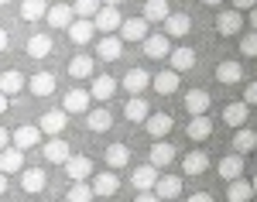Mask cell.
<instances>
[{
	"mask_svg": "<svg viewBox=\"0 0 257 202\" xmlns=\"http://www.w3.org/2000/svg\"><path fill=\"white\" fill-rule=\"evenodd\" d=\"M134 202H161L158 195H155V192H138V199Z\"/></svg>",
	"mask_w": 257,
	"mask_h": 202,
	"instance_id": "obj_49",
	"label": "cell"
},
{
	"mask_svg": "<svg viewBox=\"0 0 257 202\" xmlns=\"http://www.w3.org/2000/svg\"><path fill=\"white\" fill-rule=\"evenodd\" d=\"M123 117L131 123H144L148 117H151V110H148V103L141 100V96H131V100L123 103Z\"/></svg>",
	"mask_w": 257,
	"mask_h": 202,
	"instance_id": "obj_36",
	"label": "cell"
},
{
	"mask_svg": "<svg viewBox=\"0 0 257 202\" xmlns=\"http://www.w3.org/2000/svg\"><path fill=\"white\" fill-rule=\"evenodd\" d=\"M86 127H89L93 134H103V130H110V127H113V113H110L106 106H96V110H89V113H86Z\"/></svg>",
	"mask_w": 257,
	"mask_h": 202,
	"instance_id": "obj_21",
	"label": "cell"
},
{
	"mask_svg": "<svg viewBox=\"0 0 257 202\" xmlns=\"http://www.w3.org/2000/svg\"><path fill=\"white\" fill-rule=\"evenodd\" d=\"M240 28H243V14H240V11H219L216 14V31L219 35L233 38V35H240Z\"/></svg>",
	"mask_w": 257,
	"mask_h": 202,
	"instance_id": "obj_11",
	"label": "cell"
},
{
	"mask_svg": "<svg viewBox=\"0 0 257 202\" xmlns=\"http://www.w3.org/2000/svg\"><path fill=\"white\" fill-rule=\"evenodd\" d=\"M24 86H28V79L21 76L18 69H4V72H0V93H4L7 100H11V96H18Z\"/></svg>",
	"mask_w": 257,
	"mask_h": 202,
	"instance_id": "obj_15",
	"label": "cell"
},
{
	"mask_svg": "<svg viewBox=\"0 0 257 202\" xmlns=\"http://www.w3.org/2000/svg\"><path fill=\"white\" fill-rule=\"evenodd\" d=\"M93 35H96V24H93V21L76 18L72 24H69V41H72V45H89Z\"/></svg>",
	"mask_w": 257,
	"mask_h": 202,
	"instance_id": "obj_18",
	"label": "cell"
},
{
	"mask_svg": "<svg viewBox=\"0 0 257 202\" xmlns=\"http://www.w3.org/2000/svg\"><path fill=\"white\" fill-rule=\"evenodd\" d=\"M216 171H219V178H226V182H233V178H243V158H240V154L219 158Z\"/></svg>",
	"mask_w": 257,
	"mask_h": 202,
	"instance_id": "obj_32",
	"label": "cell"
},
{
	"mask_svg": "<svg viewBox=\"0 0 257 202\" xmlns=\"http://www.w3.org/2000/svg\"><path fill=\"white\" fill-rule=\"evenodd\" d=\"M72 11H76V18L93 21V18H96V11H99V0H76V4H72Z\"/></svg>",
	"mask_w": 257,
	"mask_h": 202,
	"instance_id": "obj_43",
	"label": "cell"
},
{
	"mask_svg": "<svg viewBox=\"0 0 257 202\" xmlns=\"http://www.w3.org/2000/svg\"><path fill=\"white\" fill-rule=\"evenodd\" d=\"M175 161V147L168 141H155V147H151V161L148 164H155V168H165V164H172Z\"/></svg>",
	"mask_w": 257,
	"mask_h": 202,
	"instance_id": "obj_37",
	"label": "cell"
},
{
	"mask_svg": "<svg viewBox=\"0 0 257 202\" xmlns=\"http://www.w3.org/2000/svg\"><path fill=\"white\" fill-rule=\"evenodd\" d=\"M233 151H237L240 158L250 154V151H257V130H250V127H237V134H233Z\"/></svg>",
	"mask_w": 257,
	"mask_h": 202,
	"instance_id": "obj_27",
	"label": "cell"
},
{
	"mask_svg": "<svg viewBox=\"0 0 257 202\" xmlns=\"http://www.w3.org/2000/svg\"><path fill=\"white\" fill-rule=\"evenodd\" d=\"M45 14H48V4L45 0H24L21 4V18L24 21H41Z\"/></svg>",
	"mask_w": 257,
	"mask_h": 202,
	"instance_id": "obj_41",
	"label": "cell"
},
{
	"mask_svg": "<svg viewBox=\"0 0 257 202\" xmlns=\"http://www.w3.org/2000/svg\"><path fill=\"white\" fill-rule=\"evenodd\" d=\"M168 14H172L168 0H144V21H148V24H158V21L165 24Z\"/></svg>",
	"mask_w": 257,
	"mask_h": 202,
	"instance_id": "obj_33",
	"label": "cell"
},
{
	"mask_svg": "<svg viewBox=\"0 0 257 202\" xmlns=\"http://www.w3.org/2000/svg\"><path fill=\"white\" fill-rule=\"evenodd\" d=\"M45 21H48V28L52 31H69V24L76 21V11H72V4H55V7H48V14H45Z\"/></svg>",
	"mask_w": 257,
	"mask_h": 202,
	"instance_id": "obj_4",
	"label": "cell"
},
{
	"mask_svg": "<svg viewBox=\"0 0 257 202\" xmlns=\"http://www.w3.org/2000/svg\"><path fill=\"white\" fill-rule=\"evenodd\" d=\"M93 24H96V31H103V35H117L120 24H123V14H120L117 7H99Z\"/></svg>",
	"mask_w": 257,
	"mask_h": 202,
	"instance_id": "obj_3",
	"label": "cell"
},
{
	"mask_svg": "<svg viewBox=\"0 0 257 202\" xmlns=\"http://www.w3.org/2000/svg\"><path fill=\"white\" fill-rule=\"evenodd\" d=\"M0 171H4V175H18V171H24V151H18V147L0 151Z\"/></svg>",
	"mask_w": 257,
	"mask_h": 202,
	"instance_id": "obj_25",
	"label": "cell"
},
{
	"mask_svg": "<svg viewBox=\"0 0 257 202\" xmlns=\"http://www.w3.org/2000/svg\"><path fill=\"white\" fill-rule=\"evenodd\" d=\"M223 123L243 127V123H247V103H230V106L223 110Z\"/></svg>",
	"mask_w": 257,
	"mask_h": 202,
	"instance_id": "obj_40",
	"label": "cell"
},
{
	"mask_svg": "<svg viewBox=\"0 0 257 202\" xmlns=\"http://www.w3.org/2000/svg\"><path fill=\"white\" fill-rule=\"evenodd\" d=\"M250 195H254V185L247 178H233L226 188V202H250Z\"/></svg>",
	"mask_w": 257,
	"mask_h": 202,
	"instance_id": "obj_38",
	"label": "cell"
},
{
	"mask_svg": "<svg viewBox=\"0 0 257 202\" xmlns=\"http://www.w3.org/2000/svg\"><path fill=\"white\" fill-rule=\"evenodd\" d=\"M202 4H206V7H219L223 0H202Z\"/></svg>",
	"mask_w": 257,
	"mask_h": 202,
	"instance_id": "obj_55",
	"label": "cell"
},
{
	"mask_svg": "<svg viewBox=\"0 0 257 202\" xmlns=\"http://www.w3.org/2000/svg\"><path fill=\"white\" fill-rule=\"evenodd\" d=\"M189 202H213V195H209V192H192Z\"/></svg>",
	"mask_w": 257,
	"mask_h": 202,
	"instance_id": "obj_47",
	"label": "cell"
},
{
	"mask_svg": "<svg viewBox=\"0 0 257 202\" xmlns=\"http://www.w3.org/2000/svg\"><path fill=\"white\" fill-rule=\"evenodd\" d=\"M141 4H144V0H141Z\"/></svg>",
	"mask_w": 257,
	"mask_h": 202,
	"instance_id": "obj_58",
	"label": "cell"
},
{
	"mask_svg": "<svg viewBox=\"0 0 257 202\" xmlns=\"http://www.w3.org/2000/svg\"><path fill=\"white\" fill-rule=\"evenodd\" d=\"M89 89H69L65 96H62V110L65 113H89Z\"/></svg>",
	"mask_w": 257,
	"mask_h": 202,
	"instance_id": "obj_8",
	"label": "cell"
},
{
	"mask_svg": "<svg viewBox=\"0 0 257 202\" xmlns=\"http://www.w3.org/2000/svg\"><path fill=\"white\" fill-rule=\"evenodd\" d=\"M148 86H151V76H148L144 69H131V72L123 76V89H127L131 96H141Z\"/></svg>",
	"mask_w": 257,
	"mask_h": 202,
	"instance_id": "obj_31",
	"label": "cell"
},
{
	"mask_svg": "<svg viewBox=\"0 0 257 202\" xmlns=\"http://www.w3.org/2000/svg\"><path fill=\"white\" fill-rule=\"evenodd\" d=\"M131 164V147L127 144H110L106 147V168L110 171H120V168H127Z\"/></svg>",
	"mask_w": 257,
	"mask_h": 202,
	"instance_id": "obj_30",
	"label": "cell"
},
{
	"mask_svg": "<svg viewBox=\"0 0 257 202\" xmlns=\"http://www.w3.org/2000/svg\"><path fill=\"white\" fill-rule=\"evenodd\" d=\"M0 7H4V0H0Z\"/></svg>",
	"mask_w": 257,
	"mask_h": 202,
	"instance_id": "obj_57",
	"label": "cell"
},
{
	"mask_svg": "<svg viewBox=\"0 0 257 202\" xmlns=\"http://www.w3.org/2000/svg\"><path fill=\"white\" fill-rule=\"evenodd\" d=\"M155 182H158V168L155 164H141V168H134V175H131V185L138 192H155Z\"/></svg>",
	"mask_w": 257,
	"mask_h": 202,
	"instance_id": "obj_13",
	"label": "cell"
},
{
	"mask_svg": "<svg viewBox=\"0 0 257 202\" xmlns=\"http://www.w3.org/2000/svg\"><path fill=\"white\" fill-rule=\"evenodd\" d=\"M247 18H250V28L257 31V7H250V11H247Z\"/></svg>",
	"mask_w": 257,
	"mask_h": 202,
	"instance_id": "obj_50",
	"label": "cell"
},
{
	"mask_svg": "<svg viewBox=\"0 0 257 202\" xmlns=\"http://www.w3.org/2000/svg\"><path fill=\"white\" fill-rule=\"evenodd\" d=\"M141 45H144V55H148V59H165V55H172V38H165V35H148Z\"/></svg>",
	"mask_w": 257,
	"mask_h": 202,
	"instance_id": "obj_16",
	"label": "cell"
},
{
	"mask_svg": "<svg viewBox=\"0 0 257 202\" xmlns=\"http://www.w3.org/2000/svg\"><path fill=\"white\" fill-rule=\"evenodd\" d=\"M65 202H93V185L72 182V188L65 192Z\"/></svg>",
	"mask_w": 257,
	"mask_h": 202,
	"instance_id": "obj_42",
	"label": "cell"
},
{
	"mask_svg": "<svg viewBox=\"0 0 257 202\" xmlns=\"http://www.w3.org/2000/svg\"><path fill=\"white\" fill-rule=\"evenodd\" d=\"M93 69H96V62L89 59V55H76V59L69 62V76H72V79H89Z\"/></svg>",
	"mask_w": 257,
	"mask_h": 202,
	"instance_id": "obj_39",
	"label": "cell"
},
{
	"mask_svg": "<svg viewBox=\"0 0 257 202\" xmlns=\"http://www.w3.org/2000/svg\"><path fill=\"white\" fill-rule=\"evenodd\" d=\"M11 141H14L18 151H31V147H38V144H41V127H38V123H21L18 130L11 134Z\"/></svg>",
	"mask_w": 257,
	"mask_h": 202,
	"instance_id": "obj_1",
	"label": "cell"
},
{
	"mask_svg": "<svg viewBox=\"0 0 257 202\" xmlns=\"http://www.w3.org/2000/svg\"><path fill=\"white\" fill-rule=\"evenodd\" d=\"M182 171H185V175H206V171H209V154H206V151H189V154L182 158Z\"/></svg>",
	"mask_w": 257,
	"mask_h": 202,
	"instance_id": "obj_20",
	"label": "cell"
},
{
	"mask_svg": "<svg viewBox=\"0 0 257 202\" xmlns=\"http://www.w3.org/2000/svg\"><path fill=\"white\" fill-rule=\"evenodd\" d=\"M243 79V69H240V62L226 59L216 65V82H223V86H237V82Z\"/></svg>",
	"mask_w": 257,
	"mask_h": 202,
	"instance_id": "obj_24",
	"label": "cell"
},
{
	"mask_svg": "<svg viewBox=\"0 0 257 202\" xmlns=\"http://www.w3.org/2000/svg\"><path fill=\"white\" fill-rule=\"evenodd\" d=\"M250 7H257V0H233V11H240V14L250 11Z\"/></svg>",
	"mask_w": 257,
	"mask_h": 202,
	"instance_id": "obj_46",
	"label": "cell"
},
{
	"mask_svg": "<svg viewBox=\"0 0 257 202\" xmlns=\"http://www.w3.org/2000/svg\"><path fill=\"white\" fill-rule=\"evenodd\" d=\"M11 147V134H7V127H0V151H7Z\"/></svg>",
	"mask_w": 257,
	"mask_h": 202,
	"instance_id": "obj_48",
	"label": "cell"
},
{
	"mask_svg": "<svg viewBox=\"0 0 257 202\" xmlns=\"http://www.w3.org/2000/svg\"><path fill=\"white\" fill-rule=\"evenodd\" d=\"M155 195L161 202H172L182 195V178L178 175H158V182H155Z\"/></svg>",
	"mask_w": 257,
	"mask_h": 202,
	"instance_id": "obj_10",
	"label": "cell"
},
{
	"mask_svg": "<svg viewBox=\"0 0 257 202\" xmlns=\"http://www.w3.org/2000/svg\"><path fill=\"white\" fill-rule=\"evenodd\" d=\"M172 127H175V120H172V113H151L148 120H144V130L155 137V141H165L168 134H172Z\"/></svg>",
	"mask_w": 257,
	"mask_h": 202,
	"instance_id": "obj_7",
	"label": "cell"
},
{
	"mask_svg": "<svg viewBox=\"0 0 257 202\" xmlns=\"http://www.w3.org/2000/svg\"><path fill=\"white\" fill-rule=\"evenodd\" d=\"M113 93H117V82H113V76H96V79H93L89 96H93L96 103H110V100H113Z\"/></svg>",
	"mask_w": 257,
	"mask_h": 202,
	"instance_id": "obj_23",
	"label": "cell"
},
{
	"mask_svg": "<svg viewBox=\"0 0 257 202\" xmlns=\"http://www.w3.org/2000/svg\"><path fill=\"white\" fill-rule=\"evenodd\" d=\"M28 89H31L35 96H52V93H55V76H52V72H35V76L28 79Z\"/></svg>",
	"mask_w": 257,
	"mask_h": 202,
	"instance_id": "obj_35",
	"label": "cell"
},
{
	"mask_svg": "<svg viewBox=\"0 0 257 202\" xmlns=\"http://www.w3.org/2000/svg\"><path fill=\"white\" fill-rule=\"evenodd\" d=\"M99 4H106V7H120L123 0H99Z\"/></svg>",
	"mask_w": 257,
	"mask_h": 202,
	"instance_id": "obj_54",
	"label": "cell"
},
{
	"mask_svg": "<svg viewBox=\"0 0 257 202\" xmlns=\"http://www.w3.org/2000/svg\"><path fill=\"white\" fill-rule=\"evenodd\" d=\"M4 48H7V31L0 28V52H4Z\"/></svg>",
	"mask_w": 257,
	"mask_h": 202,
	"instance_id": "obj_52",
	"label": "cell"
},
{
	"mask_svg": "<svg viewBox=\"0 0 257 202\" xmlns=\"http://www.w3.org/2000/svg\"><path fill=\"white\" fill-rule=\"evenodd\" d=\"M168 62H172V72L182 76V72H189V69L196 65V52H192V48H185V45H182V48H172Z\"/></svg>",
	"mask_w": 257,
	"mask_h": 202,
	"instance_id": "obj_29",
	"label": "cell"
},
{
	"mask_svg": "<svg viewBox=\"0 0 257 202\" xmlns=\"http://www.w3.org/2000/svg\"><path fill=\"white\" fill-rule=\"evenodd\" d=\"M7 106H11V100H7V96H4V93H0V117H4V113H7Z\"/></svg>",
	"mask_w": 257,
	"mask_h": 202,
	"instance_id": "obj_51",
	"label": "cell"
},
{
	"mask_svg": "<svg viewBox=\"0 0 257 202\" xmlns=\"http://www.w3.org/2000/svg\"><path fill=\"white\" fill-rule=\"evenodd\" d=\"M41 154H45L48 164H65L72 158V147H69V141H62V137H48L45 147H41Z\"/></svg>",
	"mask_w": 257,
	"mask_h": 202,
	"instance_id": "obj_2",
	"label": "cell"
},
{
	"mask_svg": "<svg viewBox=\"0 0 257 202\" xmlns=\"http://www.w3.org/2000/svg\"><path fill=\"white\" fill-rule=\"evenodd\" d=\"M185 134H189V141H196V144L209 141V137H213V120H209V113H206V117H192Z\"/></svg>",
	"mask_w": 257,
	"mask_h": 202,
	"instance_id": "obj_22",
	"label": "cell"
},
{
	"mask_svg": "<svg viewBox=\"0 0 257 202\" xmlns=\"http://www.w3.org/2000/svg\"><path fill=\"white\" fill-rule=\"evenodd\" d=\"M96 55L103 62H117L123 55V41L120 35H103V41H96Z\"/></svg>",
	"mask_w": 257,
	"mask_h": 202,
	"instance_id": "obj_14",
	"label": "cell"
},
{
	"mask_svg": "<svg viewBox=\"0 0 257 202\" xmlns=\"http://www.w3.org/2000/svg\"><path fill=\"white\" fill-rule=\"evenodd\" d=\"M4 192H7V175L0 171V195H4Z\"/></svg>",
	"mask_w": 257,
	"mask_h": 202,
	"instance_id": "obj_53",
	"label": "cell"
},
{
	"mask_svg": "<svg viewBox=\"0 0 257 202\" xmlns=\"http://www.w3.org/2000/svg\"><path fill=\"white\" fill-rule=\"evenodd\" d=\"M243 103H247V106H257V82H250V86H247V93H243Z\"/></svg>",
	"mask_w": 257,
	"mask_h": 202,
	"instance_id": "obj_45",
	"label": "cell"
},
{
	"mask_svg": "<svg viewBox=\"0 0 257 202\" xmlns=\"http://www.w3.org/2000/svg\"><path fill=\"white\" fill-rule=\"evenodd\" d=\"M240 55H243V59H257V31H247V35H243Z\"/></svg>",
	"mask_w": 257,
	"mask_h": 202,
	"instance_id": "obj_44",
	"label": "cell"
},
{
	"mask_svg": "<svg viewBox=\"0 0 257 202\" xmlns=\"http://www.w3.org/2000/svg\"><path fill=\"white\" fill-rule=\"evenodd\" d=\"M65 175H69L72 182H86V178H93V158H86V154H72V158L65 161Z\"/></svg>",
	"mask_w": 257,
	"mask_h": 202,
	"instance_id": "obj_6",
	"label": "cell"
},
{
	"mask_svg": "<svg viewBox=\"0 0 257 202\" xmlns=\"http://www.w3.org/2000/svg\"><path fill=\"white\" fill-rule=\"evenodd\" d=\"M45 185H48V175H45L41 168H28V171H21V188H24L28 195L45 192Z\"/></svg>",
	"mask_w": 257,
	"mask_h": 202,
	"instance_id": "obj_17",
	"label": "cell"
},
{
	"mask_svg": "<svg viewBox=\"0 0 257 202\" xmlns=\"http://www.w3.org/2000/svg\"><path fill=\"white\" fill-rule=\"evenodd\" d=\"M209 106H213V100H209L206 89H189V93H185V110H189V117H206Z\"/></svg>",
	"mask_w": 257,
	"mask_h": 202,
	"instance_id": "obj_9",
	"label": "cell"
},
{
	"mask_svg": "<svg viewBox=\"0 0 257 202\" xmlns=\"http://www.w3.org/2000/svg\"><path fill=\"white\" fill-rule=\"evenodd\" d=\"M250 185H254V192H257V175H254V182H250Z\"/></svg>",
	"mask_w": 257,
	"mask_h": 202,
	"instance_id": "obj_56",
	"label": "cell"
},
{
	"mask_svg": "<svg viewBox=\"0 0 257 202\" xmlns=\"http://www.w3.org/2000/svg\"><path fill=\"white\" fill-rule=\"evenodd\" d=\"M65 123H69V113L65 110H48V113H41V134H48V137H62V130H65Z\"/></svg>",
	"mask_w": 257,
	"mask_h": 202,
	"instance_id": "obj_5",
	"label": "cell"
},
{
	"mask_svg": "<svg viewBox=\"0 0 257 202\" xmlns=\"http://www.w3.org/2000/svg\"><path fill=\"white\" fill-rule=\"evenodd\" d=\"M148 35L151 31H148L144 18H123V24H120V41H144Z\"/></svg>",
	"mask_w": 257,
	"mask_h": 202,
	"instance_id": "obj_12",
	"label": "cell"
},
{
	"mask_svg": "<svg viewBox=\"0 0 257 202\" xmlns=\"http://www.w3.org/2000/svg\"><path fill=\"white\" fill-rule=\"evenodd\" d=\"M178 72H172V69H161L158 76L151 79V86H155V93H161V96H172V93H178Z\"/></svg>",
	"mask_w": 257,
	"mask_h": 202,
	"instance_id": "obj_26",
	"label": "cell"
},
{
	"mask_svg": "<svg viewBox=\"0 0 257 202\" xmlns=\"http://www.w3.org/2000/svg\"><path fill=\"white\" fill-rule=\"evenodd\" d=\"M117 188H120V178H117V171H103V175H93V195H117Z\"/></svg>",
	"mask_w": 257,
	"mask_h": 202,
	"instance_id": "obj_19",
	"label": "cell"
},
{
	"mask_svg": "<svg viewBox=\"0 0 257 202\" xmlns=\"http://www.w3.org/2000/svg\"><path fill=\"white\" fill-rule=\"evenodd\" d=\"M24 48H28V55H31V59H48V55H52V48H55V41L48 38V35H31Z\"/></svg>",
	"mask_w": 257,
	"mask_h": 202,
	"instance_id": "obj_34",
	"label": "cell"
},
{
	"mask_svg": "<svg viewBox=\"0 0 257 202\" xmlns=\"http://www.w3.org/2000/svg\"><path fill=\"white\" fill-rule=\"evenodd\" d=\"M189 28H192V18L189 14H168V21H165V38H185Z\"/></svg>",
	"mask_w": 257,
	"mask_h": 202,
	"instance_id": "obj_28",
	"label": "cell"
}]
</instances>
